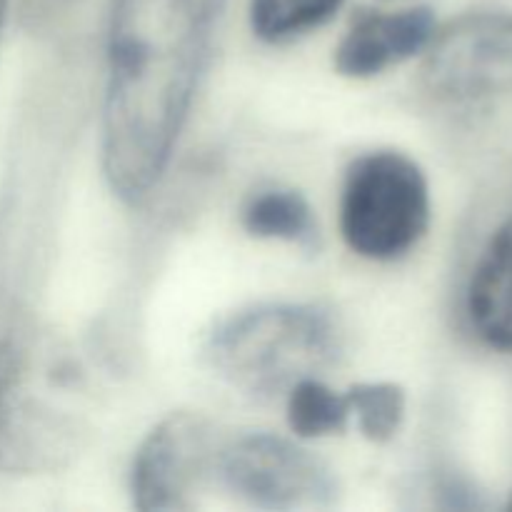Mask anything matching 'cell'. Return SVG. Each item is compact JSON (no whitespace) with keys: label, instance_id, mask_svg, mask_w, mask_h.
I'll list each match as a JSON object with an SVG mask.
<instances>
[{"label":"cell","instance_id":"9","mask_svg":"<svg viewBox=\"0 0 512 512\" xmlns=\"http://www.w3.org/2000/svg\"><path fill=\"white\" fill-rule=\"evenodd\" d=\"M243 228L255 238L285 240L313 248L318 240L313 208L295 190H263L243 208Z\"/></svg>","mask_w":512,"mask_h":512},{"label":"cell","instance_id":"7","mask_svg":"<svg viewBox=\"0 0 512 512\" xmlns=\"http://www.w3.org/2000/svg\"><path fill=\"white\" fill-rule=\"evenodd\" d=\"M433 35L435 15L425 5L400 13L363 10L335 50V68L348 78H370L428 48Z\"/></svg>","mask_w":512,"mask_h":512},{"label":"cell","instance_id":"10","mask_svg":"<svg viewBox=\"0 0 512 512\" xmlns=\"http://www.w3.org/2000/svg\"><path fill=\"white\" fill-rule=\"evenodd\" d=\"M343 0H250V25L268 43H285L328 23Z\"/></svg>","mask_w":512,"mask_h":512},{"label":"cell","instance_id":"3","mask_svg":"<svg viewBox=\"0 0 512 512\" xmlns=\"http://www.w3.org/2000/svg\"><path fill=\"white\" fill-rule=\"evenodd\" d=\"M428 223V180L413 160L378 150L350 165L340 200V230L353 253L395 260L418 245Z\"/></svg>","mask_w":512,"mask_h":512},{"label":"cell","instance_id":"13","mask_svg":"<svg viewBox=\"0 0 512 512\" xmlns=\"http://www.w3.org/2000/svg\"><path fill=\"white\" fill-rule=\"evenodd\" d=\"M5 10H8V0H0V30H3V20H5Z\"/></svg>","mask_w":512,"mask_h":512},{"label":"cell","instance_id":"4","mask_svg":"<svg viewBox=\"0 0 512 512\" xmlns=\"http://www.w3.org/2000/svg\"><path fill=\"white\" fill-rule=\"evenodd\" d=\"M215 473L230 493L263 510L325 508L335 498L330 470L278 435H245L223 445Z\"/></svg>","mask_w":512,"mask_h":512},{"label":"cell","instance_id":"5","mask_svg":"<svg viewBox=\"0 0 512 512\" xmlns=\"http://www.w3.org/2000/svg\"><path fill=\"white\" fill-rule=\"evenodd\" d=\"M223 443L208 418L173 413L145 438L133 463V503L143 512L193 508L190 495L218 470Z\"/></svg>","mask_w":512,"mask_h":512},{"label":"cell","instance_id":"11","mask_svg":"<svg viewBox=\"0 0 512 512\" xmlns=\"http://www.w3.org/2000/svg\"><path fill=\"white\" fill-rule=\"evenodd\" d=\"M350 405L318 378H303L288 390V423L300 438H323L345 430Z\"/></svg>","mask_w":512,"mask_h":512},{"label":"cell","instance_id":"14","mask_svg":"<svg viewBox=\"0 0 512 512\" xmlns=\"http://www.w3.org/2000/svg\"><path fill=\"white\" fill-rule=\"evenodd\" d=\"M505 510H510V512H512V498H510V503H508V505H505Z\"/></svg>","mask_w":512,"mask_h":512},{"label":"cell","instance_id":"6","mask_svg":"<svg viewBox=\"0 0 512 512\" xmlns=\"http://www.w3.org/2000/svg\"><path fill=\"white\" fill-rule=\"evenodd\" d=\"M425 88L440 100L465 103L512 83V15L470 13L430 40Z\"/></svg>","mask_w":512,"mask_h":512},{"label":"cell","instance_id":"2","mask_svg":"<svg viewBox=\"0 0 512 512\" xmlns=\"http://www.w3.org/2000/svg\"><path fill=\"white\" fill-rule=\"evenodd\" d=\"M340 350L338 330L313 305L243 310L213 328L205 343L210 365L253 398L273 400L328 368Z\"/></svg>","mask_w":512,"mask_h":512},{"label":"cell","instance_id":"12","mask_svg":"<svg viewBox=\"0 0 512 512\" xmlns=\"http://www.w3.org/2000/svg\"><path fill=\"white\" fill-rule=\"evenodd\" d=\"M350 415L373 443H388L405 418V393L393 383H363L348 390Z\"/></svg>","mask_w":512,"mask_h":512},{"label":"cell","instance_id":"1","mask_svg":"<svg viewBox=\"0 0 512 512\" xmlns=\"http://www.w3.org/2000/svg\"><path fill=\"white\" fill-rule=\"evenodd\" d=\"M225 0H115L103 168L125 203L165 173Z\"/></svg>","mask_w":512,"mask_h":512},{"label":"cell","instance_id":"8","mask_svg":"<svg viewBox=\"0 0 512 512\" xmlns=\"http://www.w3.org/2000/svg\"><path fill=\"white\" fill-rule=\"evenodd\" d=\"M468 310L490 348L512 350V218L500 225L475 268Z\"/></svg>","mask_w":512,"mask_h":512}]
</instances>
